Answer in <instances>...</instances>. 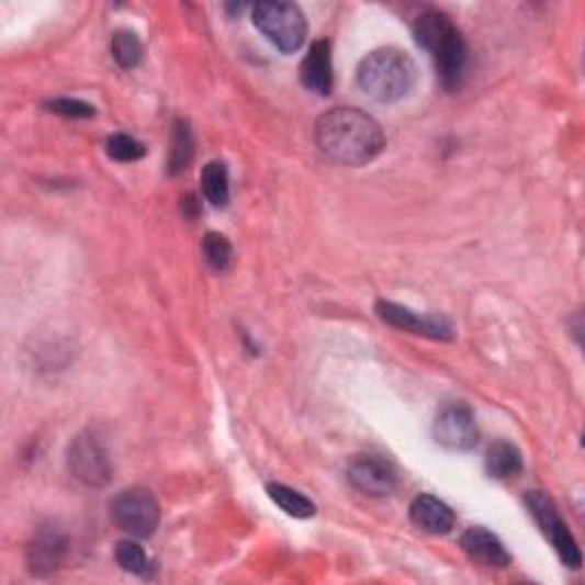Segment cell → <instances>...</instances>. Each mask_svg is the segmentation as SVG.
<instances>
[{
    "instance_id": "6da1fadb",
    "label": "cell",
    "mask_w": 585,
    "mask_h": 585,
    "mask_svg": "<svg viewBox=\"0 0 585 585\" xmlns=\"http://www.w3.org/2000/svg\"><path fill=\"white\" fill-rule=\"evenodd\" d=\"M316 145L334 162L361 167L382 154L386 137L364 110L331 108L316 122Z\"/></svg>"
},
{
    "instance_id": "7a4b0ae2",
    "label": "cell",
    "mask_w": 585,
    "mask_h": 585,
    "mask_svg": "<svg viewBox=\"0 0 585 585\" xmlns=\"http://www.w3.org/2000/svg\"><path fill=\"white\" fill-rule=\"evenodd\" d=\"M414 37L432 55L441 86L458 90L466 76L469 48L451 16L439 10L424 12L414 21Z\"/></svg>"
},
{
    "instance_id": "3957f363",
    "label": "cell",
    "mask_w": 585,
    "mask_h": 585,
    "mask_svg": "<svg viewBox=\"0 0 585 585\" xmlns=\"http://www.w3.org/2000/svg\"><path fill=\"white\" fill-rule=\"evenodd\" d=\"M416 82V65L401 48L386 46L369 53L357 69V86L378 103H394L407 97Z\"/></svg>"
},
{
    "instance_id": "277c9868",
    "label": "cell",
    "mask_w": 585,
    "mask_h": 585,
    "mask_svg": "<svg viewBox=\"0 0 585 585\" xmlns=\"http://www.w3.org/2000/svg\"><path fill=\"white\" fill-rule=\"evenodd\" d=\"M252 21L282 53H295L306 40V21L293 3H259L252 12Z\"/></svg>"
},
{
    "instance_id": "5b68a950",
    "label": "cell",
    "mask_w": 585,
    "mask_h": 585,
    "mask_svg": "<svg viewBox=\"0 0 585 585\" xmlns=\"http://www.w3.org/2000/svg\"><path fill=\"white\" fill-rule=\"evenodd\" d=\"M110 515H113L120 531L137 540L151 538L160 524L158 500L145 487H128L120 492L110 504Z\"/></svg>"
},
{
    "instance_id": "8992f818",
    "label": "cell",
    "mask_w": 585,
    "mask_h": 585,
    "mask_svg": "<svg viewBox=\"0 0 585 585\" xmlns=\"http://www.w3.org/2000/svg\"><path fill=\"white\" fill-rule=\"evenodd\" d=\"M526 506H528V510H531L538 526L542 528V533L547 536V540L553 544L555 553L561 555V561L570 570H578L581 567L578 544H576L574 536L570 533V528L563 521V517H561L559 508H555L553 500L544 492H528Z\"/></svg>"
},
{
    "instance_id": "52a82bcc",
    "label": "cell",
    "mask_w": 585,
    "mask_h": 585,
    "mask_svg": "<svg viewBox=\"0 0 585 585\" xmlns=\"http://www.w3.org/2000/svg\"><path fill=\"white\" fill-rule=\"evenodd\" d=\"M67 462L74 476L88 487H103L113 479V464L105 446L92 432H82L69 443Z\"/></svg>"
},
{
    "instance_id": "ba28073f",
    "label": "cell",
    "mask_w": 585,
    "mask_h": 585,
    "mask_svg": "<svg viewBox=\"0 0 585 585\" xmlns=\"http://www.w3.org/2000/svg\"><path fill=\"white\" fill-rule=\"evenodd\" d=\"M435 441L449 451H471L479 443V424L476 416L466 405L443 407L432 426Z\"/></svg>"
},
{
    "instance_id": "9c48e42d",
    "label": "cell",
    "mask_w": 585,
    "mask_h": 585,
    "mask_svg": "<svg viewBox=\"0 0 585 585\" xmlns=\"http://www.w3.org/2000/svg\"><path fill=\"white\" fill-rule=\"evenodd\" d=\"M67 549H69V540L63 528H58L55 524L40 526L35 538L31 540L25 551L27 570H31L33 576H40V578L50 576L53 572L60 570Z\"/></svg>"
},
{
    "instance_id": "30bf717a",
    "label": "cell",
    "mask_w": 585,
    "mask_h": 585,
    "mask_svg": "<svg viewBox=\"0 0 585 585\" xmlns=\"http://www.w3.org/2000/svg\"><path fill=\"white\" fill-rule=\"evenodd\" d=\"M348 481L369 496H386L398 487V471L382 455H357L348 464Z\"/></svg>"
},
{
    "instance_id": "8fae6325",
    "label": "cell",
    "mask_w": 585,
    "mask_h": 585,
    "mask_svg": "<svg viewBox=\"0 0 585 585\" xmlns=\"http://www.w3.org/2000/svg\"><path fill=\"white\" fill-rule=\"evenodd\" d=\"M375 310H378V316L392 327H398L412 334H424V337H430L437 341L453 339V325L441 316H416L414 312L394 302H378Z\"/></svg>"
},
{
    "instance_id": "7c38bea8",
    "label": "cell",
    "mask_w": 585,
    "mask_h": 585,
    "mask_svg": "<svg viewBox=\"0 0 585 585\" xmlns=\"http://www.w3.org/2000/svg\"><path fill=\"white\" fill-rule=\"evenodd\" d=\"M462 551L473 563L492 570H506L513 563V555L508 553L506 544L500 542L492 531L483 526H471L460 538Z\"/></svg>"
},
{
    "instance_id": "4fadbf2b",
    "label": "cell",
    "mask_w": 585,
    "mask_h": 585,
    "mask_svg": "<svg viewBox=\"0 0 585 585\" xmlns=\"http://www.w3.org/2000/svg\"><path fill=\"white\" fill-rule=\"evenodd\" d=\"M300 80L302 86L320 97H327L334 86V74H331V44L327 40H316L310 48V53L304 55V60L300 65Z\"/></svg>"
},
{
    "instance_id": "5bb4252c",
    "label": "cell",
    "mask_w": 585,
    "mask_h": 585,
    "mask_svg": "<svg viewBox=\"0 0 585 585\" xmlns=\"http://www.w3.org/2000/svg\"><path fill=\"white\" fill-rule=\"evenodd\" d=\"M409 519L416 528H419V531L428 536H446V533H451L455 526L453 510L446 506L443 500L430 494H421L412 500Z\"/></svg>"
},
{
    "instance_id": "9a60e30c",
    "label": "cell",
    "mask_w": 585,
    "mask_h": 585,
    "mask_svg": "<svg viewBox=\"0 0 585 585\" xmlns=\"http://www.w3.org/2000/svg\"><path fill=\"white\" fill-rule=\"evenodd\" d=\"M524 469V458L519 449L510 441H496L485 453V471L490 479L496 481H510L519 476Z\"/></svg>"
},
{
    "instance_id": "2e32d148",
    "label": "cell",
    "mask_w": 585,
    "mask_h": 585,
    "mask_svg": "<svg viewBox=\"0 0 585 585\" xmlns=\"http://www.w3.org/2000/svg\"><path fill=\"white\" fill-rule=\"evenodd\" d=\"M202 192L211 206L225 209L229 204V172L222 160H211L202 172Z\"/></svg>"
},
{
    "instance_id": "e0dca14e",
    "label": "cell",
    "mask_w": 585,
    "mask_h": 585,
    "mask_svg": "<svg viewBox=\"0 0 585 585\" xmlns=\"http://www.w3.org/2000/svg\"><path fill=\"white\" fill-rule=\"evenodd\" d=\"M192 154H194L192 128L185 120H177L172 128V147H170V160H167V172L177 177L183 170H188Z\"/></svg>"
},
{
    "instance_id": "ac0fdd59",
    "label": "cell",
    "mask_w": 585,
    "mask_h": 585,
    "mask_svg": "<svg viewBox=\"0 0 585 585\" xmlns=\"http://www.w3.org/2000/svg\"><path fill=\"white\" fill-rule=\"evenodd\" d=\"M268 494L277 506H280L286 515H291L295 519H310L316 515V506L312 504V500L306 498L304 494L286 487V485L272 483V485H268Z\"/></svg>"
},
{
    "instance_id": "d6986e66",
    "label": "cell",
    "mask_w": 585,
    "mask_h": 585,
    "mask_svg": "<svg viewBox=\"0 0 585 585\" xmlns=\"http://www.w3.org/2000/svg\"><path fill=\"white\" fill-rule=\"evenodd\" d=\"M110 50H113V58L122 69H135L143 63V42L131 31H117Z\"/></svg>"
},
{
    "instance_id": "ffe728a7",
    "label": "cell",
    "mask_w": 585,
    "mask_h": 585,
    "mask_svg": "<svg viewBox=\"0 0 585 585\" xmlns=\"http://www.w3.org/2000/svg\"><path fill=\"white\" fill-rule=\"evenodd\" d=\"M115 559H117L120 567H124L126 572L137 574V576H147L154 570V563L149 561V555L145 553V549L133 540H122L117 544Z\"/></svg>"
},
{
    "instance_id": "44dd1931",
    "label": "cell",
    "mask_w": 585,
    "mask_h": 585,
    "mask_svg": "<svg viewBox=\"0 0 585 585\" xmlns=\"http://www.w3.org/2000/svg\"><path fill=\"white\" fill-rule=\"evenodd\" d=\"M202 252H204L206 263L215 272H225L232 266V259H234V247H232V243L225 236L215 234V232H209L204 236Z\"/></svg>"
},
{
    "instance_id": "7402d4cb",
    "label": "cell",
    "mask_w": 585,
    "mask_h": 585,
    "mask_svg": "<svg viewBox=\"0 0 585 585\" xmlns=\"http://www.w3.org/2000/svg\"><path fill=\"white\" fill-rule=\"evenodd\" d=\"M105 151L110 158L117 160V162H133V160L145 158L147 147L143 143H137L135 137H131L126 133H115V135L108 137Z\"/></svg>"
},
{
    "instance_id": "603a6c76",
    "label": "cell",
    "mask_w": 585,
    "mask_h": 585,
    "mask_svg": "<svg viewBox=\"0 0 585 585\" xmlns=\"http://www.w3.org/2000/svg\"><path fill=\"white\" fill-rule=\"evenodd\" d=\"M46 108H48V113L63 115L69 120H90L97 115L94 105H90L86 101H78V99H55V101H48Z\"/></svg>"
}]
</instances>
